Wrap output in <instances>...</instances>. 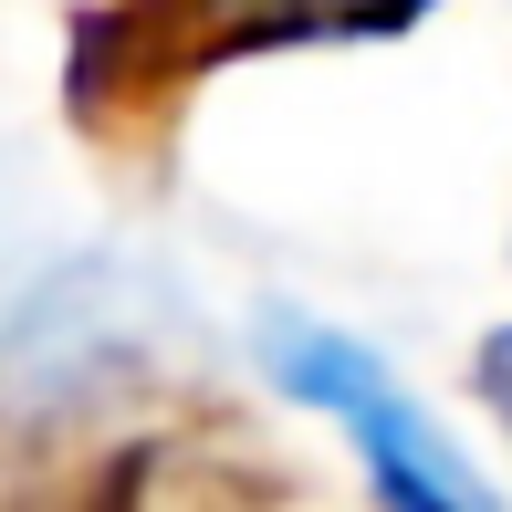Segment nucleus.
Masks as SVG:
<instances>
[{"label": "nucleus", "instance_id": "f257e3e1", "mask_svg": "<svg viewBox=\"0 0 512 512\" xmlns=\"http://www.w3.org/2000/svg\"><path fill=\"white\" fill-rule=\"evenodd\" d=\"M262 377L283 387L293 408H324L345 429L377 512H502V492L450 450V429L387 377L377 345L335 335V324H314V314H262Z\"/></svg>", "mask_w": 512, "mask_h": 512}, {"label": "nucleus", "instance_id": "f03ea898", "mask_svg": "<svg viewBox=\"0 0 512 512\" xmlns=\"http://www.w3.org/2000/svg\"><path fill=\"white\" fill-rule=\"evenodd\" d=\"M199 21V53H314V42H398L439 0H178Z\"/></svg>", "mask_w": 512, "mask_h": 512}, {"label": "nucleus", "instance_id": "7ed1b4c3", "mask_svg": "<svg viewBox=\"0 0 512 512\" xmlns=\"http://www.w3.org/2000/svg\"><path fill=\"white\" fill-rule=\"evenodd\" d=\"M481 398H492V418L512 429V324H492V335H481Z\"/></svg>", "mask_w": 512, "mask_h": 512}]
</instances>
